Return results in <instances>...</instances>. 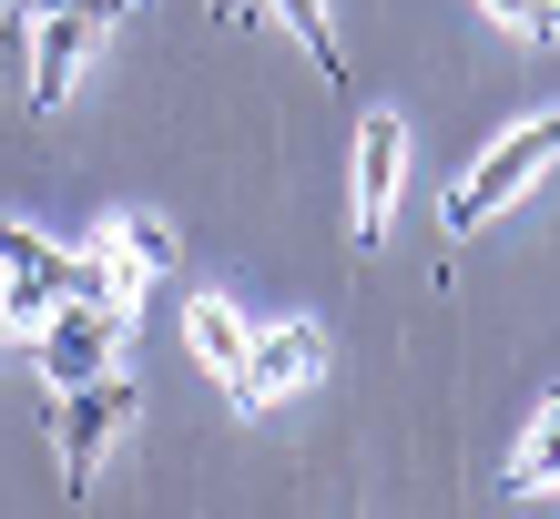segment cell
Wrapping results in <instances>:
<instances>
[{
    "instance_id": "8fae6325",
    "label": "cell",
    "mask_w": 560,
    "mask_h": 519,
    "mask_svg": "<svg viewBox=\"0 0 560 519\" xmlns=\"http://www.w3.org/2000/svg\"><path fill=\"white\" fill-rule=\"evenodd\" d=\"M31 316H51V296H31V285L0 266V327H31Z\"/></svg>"
},
{
    "instance_id": "6da1fadb",
    "label": "cell",
    "mask_w": 560,
    "mask_h": 519,
    "mask_svg": "<svg viewBox=\"0 0 560 519\" xmlns=\"http://www.w3.org/2000/svg\"><path fill=\"white\" fill-rule=\"evenodd\" d=\"M550 164H560V103H550L540 122H520V133H500V143H489V164H479V174H469V184H458L448 204H439V245H469L479 224L500 214L510 193H530Z\"/></svg>"
},
{
    "instance_id": "8992f818",
    "label": "cell",
    "mask_w": 560,
    "mask_h": 519,
    "mask_svg": "<svg viewBox=\"0 0 560 519\" xmlns=\"http://www.w3.org/2000/svg\"><path fill=\"white\" fill-rule=\"evenodd\" d=\"M184 337H194V356H205V367L224 377V398L245 408V377H255V327H245V316L224 306V296H194V306H184Z\"/></svg>"
},
{
    "instance_id": "52a82bcc",
    "label": "cell",
    "mask_w": 560,
    "mask_h": 519,
    "mask_svg": "<svg viewBox=\"0 0 560 519\" xmlns=\"http://www.w3.org/2000/svg\"><path fill=\"white\" fill-rule=\"evenodd\" d=\"M326 377V337L316 327H255V377H245V408H276L285 387Z\"/></svg>"
},
{
    "instance_id": "30bf717a",
    "label": "cell",
    "mask_w": 560,
    "mask_h": 519,
    "mask_svg": "<svg viewBox=\"0 0 560 519\" xmlns=\"http://www.w3.org/2000/svg\"><path fill=\"white\" fill-rule=\"evenodd\" d=\"M489 11H500L520 42H560V0H489Z\"/></svg>"
},
{
    "instance_id": "5b68a950",
    "label": "cell",
    "mask_w": 560,
    "mask_h": 519,
    "mask_svg": "<svg viewBox=\"0 0 560 519\" xmlns=\"http://www.w3.org/2000/svg\"><path fill=\"white\" fill-rule=\"evenodd\" d=\"M398 174H408V122H398V113H368V122H357V255L387 245Z\"/></svg>"
},
{
    "instance_id": "3957f363",
    "label": "cell",
    "mask_w": 560,
    "mask_h": 519,
    "mask_svg": "<svg viewBox=\"0 0 560 519\" xmlns=\"http://www.w3.org/2000/svg\"><path fill=\"white\" fill-rule=\"evenodd\" d=\"M133 377H82V387H61V408H51V448H61V479H72V499L92 489V469H103V448L133 428Z\"/></svg>"
},
{
    "instance_id": "9c48e42d",
    "label": "cell",
    "mask_w": 560,
    "mask_h": 519,
    "mask_svg": "<svg viewBox=\"0 0 560 519\" xmlns=\"http://www.w3.org/2000/svg\"><path fill=\"white\" fill-rule=\"evenodd\" d=\"M266 11L295 31V42H306V61H316V72L347 92V51H337V21H326V0H266Z\"/></svg>"
},
{
    "instance_id": "4fadbf2b",
    "label": "cell",
    "mask_w": 560,
    "mask_h": 519,
    "mask_svg": "<svg viewBox=\"0 0 560 519\" xmlns=\"http://www.w3.org/2000/svg\"><path fill=\"white\" fill-rule=\"evenodd\" d=\"M255 11H266V0H214V21H255Z\"/></svg>"
},
{
    "instance_id": "7c38bea8",
    "label": "cell",
    "mask_w": 560,
    "mask_h": 519,
    "mask_svg": "<svg viewBox=\"0 0 560 519\" xmlns=\"http://www.w3.org/2000/svg\"><path fill=\"white\" fill-rule=\"evenodd\" d=\"M21 11H92V21H103V31H113L122 11H133V0H21Z\"/></svg>"
},
{
    "instance_id": "ba28073f",
    "label": "cell",
    "mask_w": 560,
    "mask_h": 519,
    "mask_svg": "<svg viewBox=\"0 0 560 519\" xmlns=\"http://www.w3.org/2000/svg\"><path fill=\"white\" fill-rule=\"evenodd\" d=\"M510 489H520V499H530V489H560V387L540 398L530 438H520V459H510Z\"/></svg>"
},
{
    "instance_id": "7a4b0ae2",
    "label": "cell",
    "mask_w": 560,
    "mask_h": 519,
    "mask_svg": "<svg viewBox=\"0 0 560 519\" xmlns=\"http://www.w3.org/2000/svg\"><path fill=\"white\" fill-rule=\"evenodd\" d=\"M122 337H133V306H103V296H72L42 316V337H31V356H42V387H82V377H113Z\"/></svg>"
},
{
    "instance_id": "277c9868",
    "label": "cell",
    "mask_w": 560,
    "mask_h": 519,
    "mask_svg": "<svg viewBox=\"0 0 560 519\" xmlns=\"http://www.w3.org/2000/svg\"><path fill=\"white\" fill-rule=\"evenodd\" d=\"M92 42H103L92 11H21V92H31V113H51L61 92H72Z\"/></svg>"
}]
</instances>
